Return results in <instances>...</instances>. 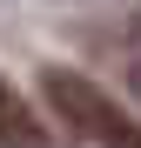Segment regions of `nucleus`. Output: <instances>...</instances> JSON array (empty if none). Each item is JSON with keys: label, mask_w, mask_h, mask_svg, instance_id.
Wrapping results in <instances>:
<instances>
[{"label": "nucleus", "mask_w": 141, "mask_h": 148, "mask_svg": "<svg viewBox=\"0 0 141 148\" xmlns=\"http://www.w3.org/2000/svg\"><path fill=\"white\" fill-rule=\"evenodd\" d=\"M40 94L54 101V114H61L81 141H94V148H141V121H134L121 101H108L87 74H74V67H40Z\"/></svg>", "instance_id": "f257e3e1"}, {"label": "nucleus", "mask_w": 141, "mask_h": 148, "mask_svg": "<svg viewBox=\"0 0 141 148\" xmlns=\"http://www.w3.org/2000/svg\"><path fill=\"white\" fill-rule=\"evenodd\" d=\"M0 148H67V141H54V128L34 114V101L14 81H0Z\"/></svg>", "instance_id": "f03ea898"}, {"label": "nucleus", "mask_w": 141, "mask_h": 148, "mask_svg": "<svg viewBox=\"0 0 141 148\" xmlns=\"http://www.w3.org/2000/svg\"><path fill=\"white\" fill-rule=\"evenodd\" d=\"M134 94H141V61H134Z\"/></svg>", "instance_id": "7ed1b4c3"}]
</instances>
